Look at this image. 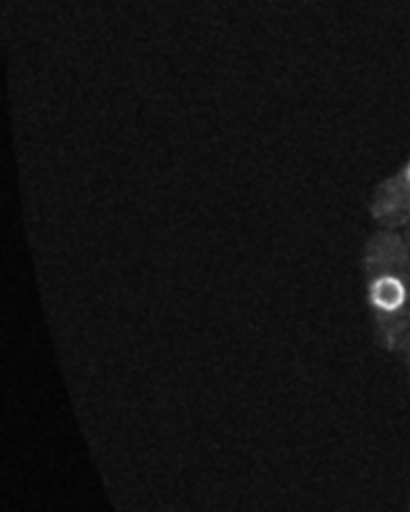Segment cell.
I'll use <instances>...</instances> for the list:
<instances>
[{
  "mask_svg": "<svg viewBox=\"0 0 410 512\" xmlns=\"http://www.w3.org/2000/svg\"><path fill=\"white\" fill-rule=\"evenodd\" d=\"M402 356H404V362H406V368H408V374H410V346L402 352Z\"/></svg>",
  "mask_w": 410,
  "mask_h": 512,
  "instance_id": "cell-3",
  "label": "cell"
},
{
  "mask_svg": "<svg viewBox=\"0 0 410 512\" xmlns=\"http://www.w3.org/2000/svg\"><path fill=\"white\" fill-rule=\"evenodd\" d=\"M368 212L378 228L404 230L410 224V158L374 188Z\"/></svg>",
  "mask_w": 410,
  "mask_h": 512,
  "instance_id": "cell-2",
  "label": "cell"
},
{
  "mask_svg": "<svg viewBox=\"0 0 410 512\" xmlns=\"http://www.w3.org/2000/svg\"><path fill=\"white\" fill-rule=\"evenodd\" d=\"M402 234H404V238H406V242H408V246H410V224L402 230Z\"/></svg>",
  "mask_w": 410,
  "mask_h": 512,
  "instance_id": "cell-4",
  "label": "cell"
},
{
  "mask_svg": "<svg viewBox=\"0 0 410 512\" xmlns=\"http://www.w3.org/2000/svg\"><path fill=\"white\" fill-rule=\"evenodd\" d=\"M408 512H410V510H408Z\"/></svg>",
  "mask_w": 410,
  "mask_h": 512,
  "instance_id": "cell-5",
  "label": "cell"
},
{
  "mask_svg": "<svg viewBox=\"0 0 410 512\" xmlns=\"http://www.w3.org/2000/svg\"><path fill=\"white\" fill-rule=\"evenodd\" d=\"M362 274L374 340L402 354L410 346V246L402 230L378 228L368 236Z\"/></svg>",
  "mask_w": 410,
  "mask_h": 512,
  "instance_id": "cell-1",
  "label": "cell"
}]
</instances>
